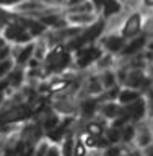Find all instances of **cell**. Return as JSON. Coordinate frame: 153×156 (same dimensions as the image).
<instances>
[{
  "label": "cell",
  "mask_w": 153,
  "mask_h": 156,
  "mask_svg": "<svg viewBox=\"0 0 153 156\" xmlns=\"http://www.w3.org/2000/svg\"><path fill=\"white\" fill-rule=\"evenodd\" d=\"M23 0H0L2 7H16L18 3H21Z\"/></svg>",
  "instance_id": "obj_24"
},
{
  "label": "cell",
  "mask_w": 153,
  "mask_h": 156,
  "mask_svg": "<svg viewBox=\"0 0 153 156\" xmlns=\"http://www.w3.org/2000/svg\"><path fill=\"white\" fill-rule=\"evenodd\" d=\"M90 2L93 3V7H95L96 12H101V8H103V5H104L106 0H90Z\"/></svg>",
  "instance_id": "obj_26"
},
{
  "label": "cell",
  "mask_w": 153,
  "mask_h": 156,
  "mask_svg": "<svg viewBox=\"0 0 153 156\" xmlns=\"http://www.w3.org/2000/svg\"><path fill=\"white\" fill-rule=\"evenodd\" d=\"M60 124V117H59L56 112H52V114H47L46 117H44V120H42V130L44 132H49V130H52V129H56V127Z\"/></svg>",
  "instance_id": "obj_17"
},
{
  "label": "cell",
  "mask_w": 153,
  "mask_h": 156,
  "mask_svg": "<svg viewBox=\"0 0 153 156\" xmlns=\"http://www.w3.org/2000/svg\"><path fill=\"white\" fill-rule=\"evenodd\" d=\"M104 153H106V154H117V153H121V150L116 148V146H112V148H109V146H107Z\"/></svg>",
  "instance_id": "obj_27"
},
{
  "label": "cell",
  "mask_w": 153,
  "mask_h": 156,
  "mask_svg": "<svg viewBox=\"0 0 153 156\" xmlns=\"http://www.w3.org/2000/svg\"><path fill=\"white\" fill-rule=\"evenodd\" d=\"M140 31H142V15L140 13H134V15H130V16L126 20L121 34L126 39H132L134 36H137Z\"/></svg>",
  "instance_id": "obj_6"
},
{
  "label": "cell",
  "mask_w": 153,
  "mask_h": 156,
  "mask_svg": "<svg viewBox=\"0 0 153 156\" xmlns=\"http://www.w3.org/2000/svg\"><path fill=\"white\" fill-rule=\"evenodd\" d=\"M101 85H103V88H112L116 85V75L112 72H106L104 75H103V80H101Z\"/></svg>",
  "instance_id": "obj_20"
},
{
  "label": "cell",
  "mask_w": 153,
  "mask_h": 156,
  "mask_svg": "<svg viewBox=\"0 0 153 156\" xmlns=\"http://www.w3.org/2000/svg\"><path fill=\"white\" fill-rule=\"evenodd\" d=\"M103 115L107 117V119H116V117L122 115V104H119V102H106L104 106H103Z\"/></svg>",
  "instance_id": "obj_14"
},
{
  "label": "cell",
  "mask_w": 153,
  "mask_h": 156,
  "mask_svg": "<svg viewBox=\"0 0 153 156\" xmlns=\"http://www.w3.org/2000/svg\"><path fill=\"white\" fill-rule=\"evenodd\" d=\"M33 114H34V111L31 109L29 104H18V106H13L12 109L5 111L0 115V122L2 124H16V122L31 119Z\"/></svg>",
  "instance_id": "obj_3"
},
{
  "label": "cell",
  "mask_w": 153,
  "mask_h": 156,
  "mask_svg": "<svg viewBox=\"0 0 153 156\" xmlns=\"http://www.w3.org/2000/svg\"><path fill=\"white\" fill-rule=\"evenodd\" d=\"M106 138L111 141V145H117L122 141V127H114L111 125L109 129H104Z\"/></svg>",
  "instance_id": "obj_15"
},
{
  "label": "cell",
  "mask_w": 153,
  "mask_h": 156,
  "mask_svg": "<svg viewBox=\"0 0 153 156\" xmlns=\"http://www.w3.org/2000/svg\"><path fill=\"white\" fill-rule=\"evenodd\" d=\"M5 41L16 42V44H28L33 41V34L28 31V28L23 23H8L3 29Z\"/></svg>",
  "instance_id": "obj_2"
},
{
  "label": "cell",
  "mask_w": 153,
  "mask_h": 156,
  "mask_svg": "<svg viewBox=\"0 0 153 156\" xmlns=\"http://www.w3.org/2000/svg\"><path fill=\"white\" fill-rule=\"evenodd\" d=\"M135 135H137L135 127L127 122V124H126L124 127H122V141H124V143H129V141H130L132 138H134Z\"/></svg>",
  "instance_id": "obj_18"
},
{
  "label": "cell",
  "mask_w": 153,
  "mask_h": 156,
  "mask_svg": "<svg viewBox=\"0 0 153 156\" xmlns=\"http://www.w3.org/2000/svg\"><path fill=\"white\" fill-rule=\"evenodd\" d=\"M145 111H147V102L142 99V98H139V99L134 101V102H130V104L122 106V115H126L127 119L132 120V122L144 119Z\"/></svg>",
  "instance_id": "obj_5"
},
{
  "label": "cell",
  "mask_w": 153,
  "mask_h": 156,
  "mask_svg": "<svg viewBox=\"0 0 153 156\" xmlns=\"http://www.w3.org/2000/svg\"><path fill=\"white\" fill-rule=\"evenodd\" d=\"M145 7H153V0H144Z\"/></svg>",
  "instance_id": "obj_29"
},
{
  "label": "cell",
  "mask_w": 153,
  "mask_h": 156,
  "mask_svg": "<svg viewBox=\"0 0 153 156\" xmlns=\"http://www.w3.org/2000/svg\"><path fill=\"white\" fill-rule=\"evenodd\" d=\"M139 98H142V93L137 90V88H126V90H121L119 94H117V102L122 106L126 104H130V102L137 101Z\"/></svg>",
  "instance_id": "obj_9"
},
{
  "label": "cell",
  "mask_w": 153,
  "mask_h": 156,
  "mask_svg": "<svg viewBox=\"0 0 153 156\" xmlns=\"http://www.w3.org/2000/svg\"><path fill=\"white\" fill-rule=\"evenodd\" d=\"M13 68V62L10 58H5V60L0 62V78H3L5 75H8V72Z\"/></svg>",
  "instance_id": "obj_21"
},
{
  "label": "cell",
  "mask_w": 153,
  "mask_h": 156,
  "mask_svg": "<svg viewBox=\"0 0 153 156\" xmlns=\"http://www.w3.org/2000/svg\"><path fill=\"white\" fill-rule=\"evenodd\" d=\"M101 55H103L101 49L93 47L88 44V46H83L80 49H77V63H78V67L85 68V67L90 65V63L100 60Z\"/></svg>",
  "instance_id": "obj_4"
},
{
  "label": "cell",
  "mask_w": 153,
  "mask_h": 156,
  "mask_svg": "<svg viewBox=\"0 0 153 156\" xmlns=\"http://www.w3.org/2000/svg\"><path fill=\"white\" fill-rule=\"evenodd\" d=\"M121 2H122V0H121Z\"/></svg>",
  "instance_id": "obj_30"
},
{
  "label": "cell",
  "mask_w": 153,
  "mask_h": 156,
  "mask_svg": "<svg viewBox=\"0 0 153 156\" xmlns=\"http://www.w3.org/2000/svg\"><path fill=\"white\" fill-rule=\"evenodd\" d=\"M104 49L107 52H111V54H116V52H121L122 49H124V46H126V37L122 36H109L104 41Z\"/></svg>",
  "instance_id": "obj_10"
},
{
  "label": "cell",
  "mask_w": 153,
  "mask_h": 156,
  "mask_svg": "<svg viewBox=\"0 0 153 156\" xmlns=\"http://www.w3.org/2000/svg\"><path fill=\"white\" fill-rule=\"evenodd\" d=\"M139 141H140V145H148L151 141V135H150L148 129H144L139 133Z\"/></svg>",
  "instance_id": "obj_22"
},
{
  "label": "cell",
  "mask_w": 153,
  "mask_h": 156,
  "mask_svg": "<svg viewBox=\"0 0 153 156\" xmlns=\"http://www.w3.org/2000/svg\"><path fill=\"white\" fill-rule=\"evenodd\" d=\"M122 10V2L121 0H106L104 5H103L101 12H103V16L104 18H111L117 15Z\"/></svg>",
  "instance_id": "obj_13"
},
{
  "label": "cell",
  "mask_w": 153,
  "mask_h": 156,
  "mask_svg": "<svg viewBox=\"0 0 153 156\" xmlns=\"http://www.w3.org/2000/svg\"><path fill=\"white\" fill-rule=\"evenodd\" d=\"M46 154H60V150H57L56 146H51V148H47Z\"/></svg>",
  "instance_id": "obj_28"
},
{
  "label": "cell",
  "mask_w": 153,
  "mask_h": 156,
  "mask_svg": "<svg viewBox=\"0 0 153 156\" xmlns=\"http://www.w3.org/2000/svg\"><path fill=\"white\" fill-rule=\"evenodd\" d=\"M34 49H36V46H34L33 42H28L26 47L20 49V51L16 52V63L20 67H24L28 63V60L34 55Z\"/></svg>",
  "instance_id": "obj_11"
},
{
  "label": "cell",
  "mask_w": 153,
  "mask_h": 156,
  "mask_svg": "<svg viewBox=\"0 0 153 156\" xmlns=\"http://www.w3.org/2000/svg\"><path fill=\"white\" fill-rule=\"evenodd\" d=\"M70 49L64 44H57L52 51H49L44 57V67H46L47 72H54L59 73L62 72L64 68H67L70 65Z\"/></svg>",
  "instance_id": "obj_1"
},
{
  "label": "cell",
  "mask_w": 153,
  "mask_h": 156,
  "mask_svg": "<svg viewBox=\"0 0 153 156\" xmlns=\"http://www.w3.org/2000/svg\"><path fill=\"white\" fill-rule=\"evenodd\" d=\"M10 86V81H8V78H0V94L7 90V88Z\"/></svg>",
  "instance_id": "obj_25"
},
{
  "label": "cell",
  "mask_w": 153,
  "mask_h": 156,
  "mask_svg": "<svg viewBox=\"0 0 153 156\" xmlns=\"http://www.w3.org/2000/svg\"><path fill=\"white\" fill-rule=\"evenodd\" d=\"M65 20L68 24H73V26H85V24H90L95 21V15L88 13V12H70L68 15H65Z\"/></svg>",
  "instance_id": "obj_7"
},
{
  "label": "cell",
  "mask_w": 153,
  "mask_h": 156,
  "mask_svg": "<svg viewBox=\"0 0 153 156\" xmlns=\"http://www.w3.org/2000/svg\"><path fill=\"white\" fill-rule=\"evenodd\" d=\"M86 146H85V143H83L82 140H78L77 143H75V146H73V153L75 154H85L86 153Z\"/></svg>",
  "instance_id": "obj_23"
},
{
  "label": "cell",
  "mask_w": 153,
  "mask_h": 156,
  "mask_svg": "<svg viewBox=\"0 0 153 156\" xmlns=\"http://www.w3.org/2000/svg\"><path fill=\"white\" fill-rule=\"evenodd\" d=\"M127 80H126V85L130 86V88H142V85H144L145 81V76H144V72L139 70V68H135V70H132L127 73Z\"/></svg>",
  "instance_id": "obj_12"
},
{
  "label": "cell",
  "mask_w": 153,
  "mask_h": 156,
  "mask_svg": "<svg viewBox=\"0 0 153 156\" xmlns=\"http://www.w3.org/2000/svg\"><path fill=\"white\" fill-rule=\"evenodd\" d=\"M85 129H86V133L95 135V136L104 133V129H103V125L100 124V122H90V124H88Z\"/></svg>",
  "instance_id": "obj_19"
},
{
  "label": "cell",
  "mask_w": 153,
  "mask_h": 156,
  "mask_svg": "<svg viewBox=\"0 0 153 156\" xmlns=\"http://www.w3.org/2000/svg\"><path fill=\"white\" fill-rule=\"evenodd\" d=\"M96 107H98V101L95 99V98H86L85 101L80 104V109H82V114L85 115V117H90L93 115V112L96 111Z\"/></svg>",
  "instance_id": "obj_16"
},
{
  "label": "cell",
  "mask_w": 153,
  "mask_h": 156,
  "mask_svg": "<svg viewBox=\"0 0 153 156\" xmlns=\"http://www.w3.org/2000/svg\"><path fill=\"white\" fill-rule=\"evenodd\" d=\"M145 44H147V36H134V39L129 42V44H126L124 49L121 51V54L124 57H130V55H135V54H139L142 52V49L145 47Z\"/></svg>",
  "instance_id": "obj_8"
}]
</instances>
